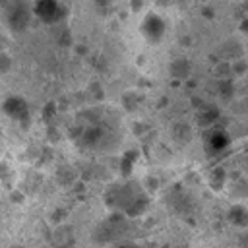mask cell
<instances>
[{
    "label": "cell",
    "instance_id": "6da1fadb",
    "mask_svg": "<svg viewBox=\"0 0 248 248\" xmlns=\"http://www.w3.org/2000/svg\"><path fill=\"white\" fill-rule=\"evenodd\" d=\"M105 203L126 217H138L147 209L149 198L138 182L128 180L122 184H110L105 192Z\"/></svg>",
    "mask_w": 248,
    "mask_h": 248
},
{
    "label": "cell",
    "instance_id": "7a4b0ae2",
    "mask_svg": "<svg viewBox=\"0 0 248 248\" xmlns=\"http://www.w3.org/2000/svg\"><path fill=\"white\" fill-rule=\"evenodd\" d=\"M2 14L6 19V25L12 31H23L29 23L33 14V6L27 0H6L2 4Z\"/></svg>",
    "mask_w": 248,
    "mask_h": 248
},
{
    "label": "cell",
    "instance_id": "3957f363",
    "mask_svg": "<svg viewBox=\"0 0 248 248\" xmlns=\"http://www.w3.org/2000/svg\"><path fill=\"white\" fill-rule=\"evenodd\" d=\"M33 14L43 21V23H58L66 17V10L58 0H35L33 4Z\"/></svg>",
    "mask_w": 248,
    "mask_h": 248
},
{
    "label": "cell",
    "instance_id": "277c9868",
    "mask_svg": "<svg viewBox=\"0 0 248 248\" xmlns=\"http://www.w3.org/2000/svg\"><path fill=\"white\" fill-rule=\"evenodd\" d=\"M165 29H167L165 27V19L155 12H149L141 21V33L151 43H159L163 39V35H165Z\"/></svg>",
    "mask_w": 248,
    "mask_h": 248
},
{
    "label": "cell",
    "instance_id": "5b68a950",
    "mask_svg": "<svg viewBox=\"0 0 248 248\" xmlns=\"http://www.w3.org/2000/svg\"><path fill=\"white\" fill-rule=\"evenodd\" d=\"M229 136L225 130H217L215 126L213 128H207V134H205V149L207 153L211 155H217L221 151H225L229 147Z\"/></svg>",
    "mask_w": 248,
    "mask_h": 248
},
{
    "label": "cell",
    "instance_id": "8992f818",
    "mask_svg": "<svg viewBox=\"0 0 248 248\" xmlns=\"http://www.w3.org/2000/svg\"><path fill=\"white\" fill-rule=\"evenodd\" d=\"M4 110H6L8 116H12V118H16V120H23V118H27V114H29L27 103H25L21 97H10V99H6Z\"/></svg>",
    "mask_w": 248,
    "mask_h": 248
},
{
    "label": "cell",
    "instance_id": "52a82bcc",
    "mask_svg": "<svg viewBox=\"0 0 248 248\" xmlns=\"http://www.w3.org/2000/svg\"><path fill=\"white\" fill-rule=\"evenodd\" d=\"M229 221L234 225V227H240V229H246L248 227V209L244 205H232L227 213Z\"/></svg>",
    "mask_w": 248,
    "mask_h": 248
},
{
    "label": "cell",
    "instance_id": "ba28073f",
    "mask_svg": "<svg viewBox=\"0 0 248 248\" xmlns=\"http://www.w3.org/2000/svg\"><path fill=\"white\" fill-rule=\"evenodd\" d=\"M219 120V110L213 108V107H202L200 110V116H198V122L203 126V128H213Z\"/></svg>",
    "mask_w": 248,
    "mask_h": 248
},
{
    "label": "cell",
    "instance_id": "9c48e42d",
    "mask_svg": "<svg viewBox=\"0 0 248 248\" xmlns=\"http://www.w3.org/2000/svg\"><path fill=\"white\" fill-rule=\"evenodd\" d=\"M170 76L176 79H186L190 76V62L186 58H176L170 64Z\"/></svg>",
    "mask_w": 248,
    "mask_h": 248
},
{
    "label": "cell",
    "instance_id": "30bf717a",
    "mask_svg": "<svg viewBox=\"0 0 248 248\" xmlns=\"http://www.w3.org/2000/svg\"><path fill=\"white\" fill-rule=\"evenodd\" d=\"M172 136H174L178 141H188V140H190V126H188V124H176Z\"/></svg>",
    "mask_w": 248,
    "mask_h": 248
},
{
    "label": "cell",
    "instance_id": "8fae6325",
    "mask_svg": "<svg viewBox=\"0 0 248 248\" xmlns=\"http://www.w3.org/2000/svg\"><path fill=\"white\" fill-rule=\"evenodd\" d=\"M209 182H211L213 188H221L223 182H225V170H223L221 167L213 169V170H211V176H209Z\"/></svg>",
    "mask_w": 248,
    "mask_h": 248
},
{
    "label": "cell",
    "instance_id": "7c38bea8",
    "mask_svg": "<svg viewBox=\"0 0 248 248\" xmlns=\"http://www.w3.org/2000/svg\"><path fill=\"white\" fill-rule=\"evenodd\" d=\"M232 93H234V87H232L231 79H221L219 81V95L229 99V97H232Z\"/></svg>",
    "mask_w": 248,
    "mask_h": 248
},
{
    "label": "cell",
    "instance_id": "4fadbf2b",
    "mask_svg": "<svg viewBox=\"0 0 248 248\" xmlns=\"http://www.w3.org/2000/svg\"><path fill=\"white\" fill-rule=\"evenodd\" d=\"M134 159H136V153H126V155L122 157V165H120L122 174H130L132 165H134Z\"/></svg>",
    "mask_w": 248,
    "mask_h": 248
},
{
    "label": "cell",
    "instance_id": "5bb4252c",
    "mask_svg": "<svg viewBox=\"0 0 248 248\" xmlns=\"http://www.w3.org/2000/svg\"><path fill=\"white\" fill-rule=\"evenodd\" d=\"M114 248H141L140 244H136V242H128V240H120Z\"/></svg>",
    "mask_w": 248,
    "mask_h": 248
},
{
    "label": "cell",
    "instance_id": "9a60e30c",
    "mask_svg": "<svg viewBox=\"0 0 248 248\" xmlns=\"http://www.w3.org/2000/svg\"><path fill=\"white\" fill-rule=\"evenodd\" d=\"M240 31H242L244 35H248V16H246V17L240 21Z\"/></svg>",
    "mask_w": 248,
    "mask_h": 248
},
{
    "label": "cell",
    "instance_id": "2e32d148",
    "mask_svg": "<svg viewBox=\"0 0 248 248\" xmlns=\"http://www.w3.org/2000/svg\"><path fill=\"white\" fill-rule=\"evenodd\" d=\"M141 6H143V0H132V10H134V12L141 10Z\"/></svg>",
    "mask_w": 248,
    "mask_h": 248
},
{
    "label": "cell",
    "instance_id": "e0dca14e",
    "mask_svg": "<svg viewBox=\"0 0 248 248\" xmlns=\"http://www.w3.org/2000/svg\"><path fill=\"white\" fill-rule=\"evenodd\" d=\"M110 2H112V0H95V4H97V6H108Z\"/></svg>",
    "mask_w": 248,
    "mask_h": 248
}]
</instances>
